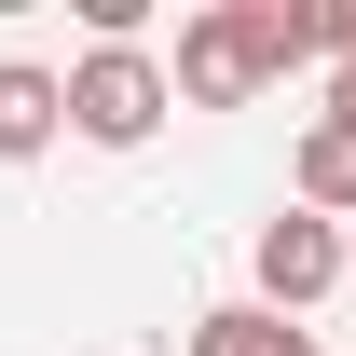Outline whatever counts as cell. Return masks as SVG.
Masks as SVG:
<instances>
[{"label":"cell","instance_id":"8","mask_svg":"<svg viewBox=\"0 0 356 356\" xmlns=\"http://www.w3.org/2000/svg\"><path fill=\"white\" fill-rule=\"evenodd\" d=\"M329 124H356V69H329Z\"/></svg>","mask_w":356,"mask_h":356},{"label":"cell","instance_id":"3","mask_svg":"<svg viewBox=\"0 0 356 356\" xmlns=\"http://www.w3.org/2000/svg\"><path fill=\"white\" fill-rule=\"evenodd\" d=\"M343 274H356V233H343V220H315V206H274V220H261V247H247L261 315H315Z\"/></svg>","mask_w":356,"mask_h":356},{"label":"cell","instance_id":"6","mask_svg":"<svg viewBox=\"0 0 356 356\" xmlns=\"http://www.w3.org/2000/svg\"><path fill=\"white\" fill-rule=\"evenodd\" d=\"M192 356H315V329H288L261 302H206L192 315Z\"/></svg>","mask_w":356,"mask_h":356},{"label":"cell","instance_id":"2","mask_svg":"<svg viewBox=\"0 0 356 356\" xmlns=\"http://www.w3.org/2000/svg\"><path fill=\"white\" fill-rule=\"evenodd\" d=\"M178 110V69L151 42H83L69 55V137H96V151H151Z\"/></svg>","mask_w":356,"mask_h":356},{"label":"cell","instance_id":"5","mask_svg":"<svg viewBox=\"0 0 356 356\" xmlns=\"http://www.w3.org/2000/svg\"><path fill=\"white\" fill-rule=\"evenodd\" d=\"M288 206H315V220H356V124H329V110L302 124V151H288Z\"/></svg>","mask_w":356,"mask_h":356},{"label":"cell","instance_id":"7","mask_svg":"<svg viewBox=\"0 0 356 356\" xmlns=\"http://www.w3.org/2000/svg\"><path fill=\"white\" fill-rule=\"evenodd\" d=\"M315 55H329V69H356V0H329V14H315Z\"/></svg>","mask_w":356,"mask_h":356},{"label":"cell","instance_id":"1","mask_svg":"<svg viewBox=\"0 0 356 356\" xmlns=\"http://www.w3.org/2000/svg\"><path fill=\"white\" fill-rule=\"evenodd\" d=\"M315 55V14L302 0H206V14H178V110H247L261 83H288Z\"/></svg>","mask_w":356,"mask_h":356},{"label":"cell","instance_id":"4","mask_svg":"<svg viewBox=\"0 0 356 356\" xmlns=\"http://www.w3.org/2000/svg\"><path fill=\"white\" fill-rule=\"evenodd\" d=\"M55 137H69V69H42V55H0V165H42Z\"/></svg>","mask_w":356,"mask_h":356}]
</instances>
